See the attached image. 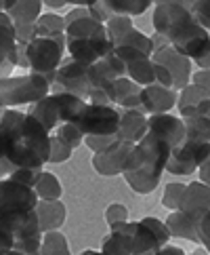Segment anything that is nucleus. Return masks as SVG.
I'll return each mask as SVG.
<instances>
[{
    "label": "nucleus",
    "mask_w": 210,
    "mask_h": 255,
    "mask_svg": "<svg viewBox=\"0 0 210 255\" xmlns=\"http://www.w3.org/2000/svg\"><path fill=\"white\" fill-rule=\"evenodd\" d=\"M0 135L4 137L6 158L15 169L42 171L49 162L51 133L27 112L4 110Z\"/></svg>",
    "instance_id": "f257e3e1"
},
{
    "label": "nucleus",
    "mask_w": 210,
    "mask_h": 255,
    "mask_svg": "<svg viewBox=\"0 0 210 255\" xmlns=\"http://www.w3.org/2000/svg\"><path fill=\"white\" fill-rule=\"evenodd\" d=\"M153 28L179 55L191 61L210 53V34L200 25L189 11V2L162 0L153 11Z\"/></svg>",
    "instance_id": "f03ea898"
},
{
    "label": "nucleus",
    "mask_w": 210,
    "mask_h": 255,
    "mask_svg": "<svg viewBox=\"0 0 210 255\" xmlns=\"http://www.w3.org/2000/svg\"><path fill=\"white\" fill-rule=\"evenodd\" d=\"M63 21H66V49L74 61L93 66L114 51L105 25L93 19L88 6H74L63 15Z\"/></svg>",
    "instance_id": "7ed1b4c3"
},
{
    "label": "nucleus",
    "mask_w": 210,
    "mask_h": 255,
    "mask_svg": "<svg viewBox=\"0 0 210 255\" xmlns=\"http://www.w3.org/2000/svg\"><path fill=\"white\" fill-rule=\"evenodd\" d=\"M170 152L172 148L166 141L147 133L139 143L133 145L129 162L122 173L126 184L137 194H151L160 184L162 173L166 171Z\"/></svg>",
    "instance_id": "20e7f679"
},
{
    "label": "nucleus",
    "mask_w": 210,
    "mask_h": 255,
    "mask_svg": "<svg viewBox=\"0 0 210 255\" xmlns=\"http://www.w3.org/2000/svg\"><path fill=\"white\" fill-rule=\"evenodd\" d=\"M63 53H66V34L61 36L36 34L27 42V61H30L32 74L47 78L49 85L53 87L55 74H57V70L63 61Z\"/></svg>",
    "instance_id": "39448f33"
},
{
    "label": "nucleus",
    "mask_w": 210,
    "mask_h": 255,
    "mask_svg": "<svg viewBox=\"0 0 210 255\" xmlns=\"http://www.w3.org/2000/svg\"><path fill=\"white\" fill-rule=\"evenodd\" d=\"M51 95V85L47 78L38 74H25V76H11L0 80V108H13L23 104H36L42 97Z\"/></svg>",
    "instance_id": "423d86ee"
},
{
    "label": "nucleus",
    "mask_w": 210,
    "mask_h": 255,
    "mask_svg": "<svg viewBox=\"0 0 210 255\" xmlns=\"http://www.w3.org/2000/svg\"><path fill=\"white\" fill-rule=\"evenodd\" d=\"M38 196L32 188H25L13 179H0V228L13 217L36 211Z\"/></svg>",
    "instance_id": "0eeeda50"
},
{
    "label": "nucleus",
    "mask_w": 210,
    "mask_h": 255,
    "mask_svg": "<svg viewBox=\"0 0 210 255\" xmlns=\"http://www.w3.org/2000/svg\"><path fill=\"white\" fill-rule=\"evenodd\" d=\"M53 95L71 93L80 99H90V83H88V66L74 59H63L55 74V83L51 87Z\"/></svg>",
    "instance_id": "6e6552de"
},
{
    "label": "nucleus",
    "mask_w": 210,
    "mask_h": 255,
    "mask_svg": "<svg viewBox=\"0 0 210 255\" xmlns=\"http://www.w3.org/2000/svg\"><path fill=\"white\" fill-rule=\"evenodd\" d=\"M170 241V232L164 222L156 217H143L135 222L133 228V255H151L158 249L166 247Z\"/></svg>",
    "instance_id": "1a4fd4ad"
},
{
    "label": "nucleus",
    "mask_w": 210,
    "mask_h": 255,
    "mask_svg": "<svg viewBox=\"0 0 210 255\" xmlns=\"http://www.w3.org/2000/svg\"><path fill=\"white\" fill-rule=\"evenodd\" d=\"M208 156H210V143L194 141L185 137L183 143L172 148L166 171L172 173V175H191L196 169H200V165Z\"/></svg>",
    "instance_id": "9d476101"
},
{
    "label": "nucleus",
    "mask_w": 210,
    "mask_h": 255,
    "mask_svg": "<svg viewBox=\"0 0 210 255\" xmlns=\"http://www.w3.org/2000/svg\"><path fill=\"white\" fill-rule=\"evenodd\" d=\"M76 127L82 131L84 137H88V135H118L120 110H116L114 106L88 104Z\"/></svg>",
    "instance_id": "9b49d317"
},
{
    "label": "nucleus",
    "mask_w": 210,
    "mask_h": 255,
    "mask_svg": "<svg viewBox=\"0 0 210 255\" xmlns=\"http://www.w3.org/2000/svg\"><path fill=\"white\" fill-rule=\"evenodd\" d=\"M151 61L168 70V74L172 76V87H175L177 93H181V91H183V89L189 85V76H191V59H187V57H183V55H179V53L172 49L168 42L153 47Z\"/></svg>",
    "instance_id": "f8f14e48"
},
{
    "label": "nucleus",
    "mask_w": 210,
    "mask_h": 255,
    "mask_svg": "<svg viewBox=\"0 0 210 255\" xmlns=\"http://www.w3.org/2000/svg\"><path fill=\"white\" fill-rule=\"evenodd\" d=\"M114 55L120 59L124 76L131 78L139 87L153 85V61L133 47H114Z\"/></svg>",
    "instance_id": "ddd939ff"
},
{
    "label": "nucleus",
    "mask_w": 210,
    "mask_h": 255,
    "mask_svg": "<svg viewBox=\"0 0 210 255\" xmlns=\"http://www.w3.org/2000/svg\"><path fill=\"white\" fill-rule=\"evenodd\" d=\"M133 145L131 141H120L116 139L107 150L99 152L93 156V167L99 175H122L124 169H126V162H129V156L133 152Z\"/></svg>",
    "instance_id": "4468645a"
},
{
    "label": "nucleus",
    "mask_w": 210,
    "mask_h": 255,
    "mask_svg": "<svg viewBox=\"0 0 210 255\" xmlns=\"http://www.w3.org/2000/svg\"><path fill=\"white\" fill-rule=\"evenodd\" d=\"M147 133L156 135V137L164 139L170 148H177L185 141L187 131H185V121L177 118L172 114H153L147 116Z\"/></svg>",
    "instance_id": "2eb2a0df"
},
{
    "label": "nucleus",
    "mask_w": 210,
    "mask_h": 255,
    "mask_svg": "<svg viewBox=\"0 0 210 255\" xmlns=\"http://www.w3.org/2000/svg\"><path fill=\"white\" fill-rule=\"evenodd\" d=\"M179 93L172 89H164L158 85H149L141 89V110L153 114H166L168 110L177 106Z\"/></svg>",
    "instance_id": "dca6fc26"
},
{
    "label": "nucleus",
    "mask_w": 210,
    "mask_h": 255,
    "mask_svg": "<svg viewBox=\"0 0 210 255\" xmlns=\"http://www.w3.org/2000/svg\"><path fill=\"white\" fill-rule=\"evenodd\" d=\"M15 25L6 13H0V80L11 78L15 68Z\"/></svg>",
    "instance_id": "f3484780"
},
{
    "label": "nucleus",
    "mask_w": 210,
    "mask_h": 255,
    "mask_svg": "<svg viewBox=\"0 0 210 255\" xmlns=\"http://www.w3.org/2000/svg\"><path fill=\"white\" fill-rule=\"evenodd\" d=\"M177 211L204 217L210 211V186L202 184V181H191V184H187L185 194L181 198V205Z\"/></svg>",
    "instance_id": "a211bd4d"
},
{
    "label": "nucleus",
    "mask_w": 210,
    "mask_h": 255,
    "mask_svg": "<svg viewBox=\"0 0 210 255\" xmlns=\"http://www.w3.org/2000/svg\"><path fill=\"white\" fill-rule=\"evenodd\" d=\"M147 131V116L143 110H120V127L116 135L120 141L139 143Z\"/></svg>",
    "instance_id": "6ab92c4d"
},
{
    "label": "nucleus",
    "mask_w": 210,
    "mask_h": 255,
    "mask_svg": "<svg viewBox=\"0 0 210 255\" xmlns=\"http://www.w3.org/2000/svg\"><path fill=\"white\" fill-rule=\"evenodd\" d=\"M133 228L135 222H126L116 228H109V234L103 239V255H133Z\"/></svg>",
    "instance_id": "aec40b11"
},
{
    "label": "nucleus",
    "mask_w": 210,
    "mask_h": 255,
    "mask_svg": "<svg viewBox=\"0 0 210 255\" xmlns=\"http://www.w3.org/2000/svg\"><path fill=\"white\" fill-rule=\"evenodd\" d=\"M200 222H202L200 215H187L183 211H172L164 224H166L170 236L185 239V241H191V243H200V236H198Z\"/></svg>",
    "instance_id": "412c9836"
},
{
    "label": "nucleus",
    "mask_w": 210,
    "mask_h": 255,
    "mask_svg": "<svg viewBox=\"0 0 210 255\" xmlns=\"http://www.w3.org/2000/svg\"><path fill=\"white\" fill-rule=\"evenodd\" d=\"M36 213H38V224L42 234L59 230L66 222V205L61 200H38L36 205Z\"/></svg>",
    "instance_id": "4be33fe9"
},
{
    "label": "nucleus",
    "mask_w": 210,
    "mask_h": 255,
    "mask_svg": "<svg viewBox=\"0 0 210 255\" xmlns=\"http://www.w3.org/2000/svg\"><path fill=\"white\" fill-rule=\"evenodd\" d=\"M141 89L131 78H118L112 91L114 106H120L122 110H141Z\"/></svg>",
    "instance_id": "5701e85b"
},
{
    "label": "nucleus",
    "mask_w": 210,
    "mask_h": 255,
    "mask_svg": "<svg viewBox=\"0 0 210 255\" xmlns=\"http://www.w3.org/2000/svg\"><path fill=\"white\" fill-rule=\"evenodd\" d=\"M53 97H55V102H57L59 123L61 125H78L80 116L84 114L88 102H84V99H80L71 93H59V95H53Z\"/></svg>",
    "instance_id": "b1692460"
},
{
    "label": "nucleus",
    "mask_w": 210,
    "mask_h": 255,
    "mask_svg": "<svg viewBox=\"0 0 210 255\" xmlns=\"http://www.w3.org/2000/svg\"><path fill=\"white\" fill-rule=\"evenodd\" d=\"M27 114L34 116L36 121H38L49 133H51L53 129H57V127L61 125V123H59L57 102H55V97H53V95H47V97H42L40 102L32 104V106H30V110H27Z\"/></svg>",
    "instance_id": "393cba45"
},
{
    "label": "nucleus",
    "mask_w": 210,
    "mask_h": 255,
    "mask_svg": "<svg viewBox=\"0 0 210 255\" xmlns=\"http://www.w3.org/2000/svg\"><path fill=\"white\" fill-rule=\"evenodd\" d=\"M42 2L40 0H15L13 6L6 11L11 17L13 25H36L38 17L42 15Z\"/></svg>",
    "instance_id": "a878e982"
},
{
    "label": "nucleus",
    "mask_w": 210,
    "mask_h": 255,
    "mask_svg": "<svg viewBox=\"0 0 210 255\" xmlns=\"http://www.w3.org/2000/svg\"><path fill=\"white\" fill-rule=\"evenodd\" d=\"M206 99H210V93L206 89L202 87H198V85H187L183 91L179 93V102H177V108H179V112H181V118H191L194 116V112L198 110V106L200 104H204Z\"/></svg>",
    "instance_id": "bb28decb"
},
{
    "label": "nucleus",
    "mask_w": 210,
    "mask_h": 255,
    "mask_svg": "<svg viewBox=\"0 0 210 255\" xmlns=\"http://www.w3.org/2000/svg\"><path fill=\"white\" fill-rule=\"evenodd\" d=\"M34 192L38 196V200H49L51 203V200H59L63 188L59 184L57 175H53L49 171H42L40 177H38V184L34 186Z\"/></svg>",
    "instance_id": "cd10ccee"
},
{
    "label": "nucleus",
    "mask_w": 210,
    "mask_h": 255,
    "mask_svg": "<svg viewBox=\"0 0 210 255\" xmlns=\"http://www.w3.org/2000/svg\"><path fill=\"white\" fill-rule=\"evenodd\" d=\"M114 47H133V49H137V51H141L143 55H147V57H151L153 55V42H151V38L149 36H145V34H141L139 30H131V32H126L120 40H118Z\"/></svg>",
    "instance_id": "c85d7f7f"
},
{
    "label": "nucleus",
    "mask_w": 210,
    "mask_h": 255,
    "mask_svg": "<svg viewBox=\"0 0 210 255\" xmlns=\"http://www.w3.org/2000/svg\"><path fill=\"white\" fill-rule=\"evenodd\" d=\"M36 34L40 36H61L66 34V21L57 13H42L36 21Z\"/></svg>",
    "instance_id": "c756f323"
},
{
    "label": "nucleus",
    "mask_w": 210,
    "mask_h": 255,
    "mask_svg": "<svg viewBox=\"0 0 210 255\" xmlns=\"http://www.w3.org/2000/svg\"><path fill=\"white\" fill-rule=\"evenodd\" d=\"M40 255H71V253H70L68 239H66V236H63L59 230L47 232V234L42 236Z\"/></svg>",
    "instance_id": "7c9ffc66"
},
{
    "label": "nucleus",
    "mask_w": 210,
    "mask_h": 255,
    "mask_svg": "<svg viewBox=\"0 0 210 255\" xmlns=\"http://www.w3.org/2000/svg\"><path fill=\"white\" fill-rule=\"evenodd\" d=\"M114 15H141L151 6L149 0H105Z\"/></svg>",
    "instance_id": "2f4dec72"
},
{
    "label": "nucleus",
    "mask_w": 210,
    "mask_h": 255,
    "mask_svg": "<svg viewBox=\"0 0 210 255\" xmlns=\"http://www.w3.org/2000/svg\"><path fill=\"white\" fill-rule=\"evenodd\" d=\"M185 131H187V139L210 143V118L206 116L185 118Z\"/></svg>",
    "instance_id": "473e14b6"
},
{
    "label": "nucleus",
    "mask_w": 210,
    "mask_h": 255,
    "mask_svg": "<svg viewBox=\"0 0 210 255\" xmlns=\"http://www.w3.org/2000/svg\"><path fill=\"white\" fill-rule=\"evenodd\" d=\"M133 28H135V25L131 21V17H126V15H114L112 19L105 23L107 38H109V42H112V44H116L126 32H131Z\"/></svg>",
    "instance_id": "72a5a7b5"
},
{
    "label": "nucleus",
    "mask_w": 210,
    "mask_h": 255,
    "mask_svg": "<svg viewBox=\"0 0 210 255\" xmlns=\"http://www.w3.org/2000/svg\"><path fill=\"white\" fill-rule=\"evenodd\" d=\"M185 188L187 184H179V181H175V184H168L166 190H164V196H162V205L168 209V211H177L179 205H181V198H183L185 194Z\"/></svg>",
    "instance_id": "f704fd0d"
},
{
    "label": "nucleus",
    "mask_w": 210,
    "mask_h": 255,
    "mask_svg": "<svg viewBox=\"0 0 210 255\" xmlns=\"http://www.w3.org/2000/svg\"><path fill=\"white\" fill-rule=\"evenodd\" d=\"M55 135H57L61 141H66L71 150L78 148V145L84 141V135H82V131L78 129L76 125H59L57 127V133H55Z\"/></svg>",
    "instance_id": "c9c22d12"
},
{
    "label": "nucleus",
    "mask_w": 210,
    "mask_h": 255,
    "mask_svg": "<svg viewBox=\"0 0 210 255\" xmlns=\"http://www.w3.org/2000/svg\"><path fill=\"white\" fill-rule=\"evenodd\" d=\"M71 156V148L61 141L57 135H51V150H49V162L53 165H59V162H66L68 158Z\"/></svg>",
    "instance_id": "e433bc0d"
},
{
    "label": "nucleus",
    "mask_w": 210,
    "mask_h": 255,
    "mask_svg": "<svg viewBox=\"0 0 210 255\" xmlns=\"http://www.w3.org/2000/svg\"><path fill=\"white\" fill-rule=\"evenodd\" d=\"M105 222H107L109 228L126 224L129 222V209H126L124 205H120V203H112L107 207V211H105Z\"/></svg>",
    "instance_id": "4c0bfd02"
},
{
    "label": "nucleus",
    "mask_w": 210,
    "mask_h": 255,
    "mask_svg": "<svg viewBox=\"0 0 210 255\" xmlns=\"http://www.w3.org/2000/svg\"><path fill=\"white\" fill-rule=\"evenodd\" d=\"M40 173L42 171H34V169H15L11 175H8V179H13L17 181V184H21L25 188H32L38 184V177H40Z\"/></svg>",
    "instance_id": "58836bf2"
},
{
    "label": "nucleus",
    "mask_w": 210,
    "mask_h": 255,
    "mask_svg": "<svg viewBox=\"0 0 210 255\" xmlns=\"http://www.w3.org/2000/svg\"><path fill=\"white\" fill-rule=\"evenodd\" d=\"M116 139H118L116 135H88V137H84V143H86L95 154H99V152L107 150Z\"/></svg>",
    "instance_id": "ea45409f"
},
{
    "label": "nucleus",
    "mask_w": 210,
    "mask_h": 255,
    "mask_svg": "<svg viewBox=\"0 0 210 255\" xmlns=\"http://www.w3.org/2000/svg\"><path fill=\"white\" fill-rule=\"evenodd\" d=\"M153 85L175 91V87H172V76L168 74V70L158 66V63H153Z\"/></svg>",
    "instance_id": "a19ab883"
},
{
    "label": "nucleus",
    "mask_w": 210,
    "mask_h": 255,
    "mask_svg": "<svg viewBox=\"0 0 210 255\" xmlns=\"http://www.w3.org/2000/svg\"><path fill=\"white\" fill-rule=\"evenodd\" d=\"M198 236H200V245H204L208 255H210V211L202 217V222H200Z\"/></svg>",
    "instance_id": "79ce46f5"
},
{
    "label": "nucleus",
    "mask_w": 210,
    "mask_h": 255,
    "mask_svg": "<svg viewBox=\"0 0 210 255\" xmlns=\"http://www.w3.org/2000/svg\"><path fill=\"white\" fill-rule=\"evenodd\" d=\"M15 68H27L30 70V61H27V44L17 42L15 47Z\"/></svg>",
    "instance_id": "37998d69"
},
{
    "label": "nucleus",
    "mask_w": 210,
    "mask_h": 255,
    "mask_svg": "<svg viewBox=\"0 0 210 255\" xmlns=\"http://www.w3.org/2000/svg\"><path fill=\"white\" fill-rule=\"evenodd\" d=\"M191 80H194V85L206 89L208 93H210V70H200V72H196V74L191 76Z\"/></svg>",
    "instance_id": "c03bdc74"
},
{
    "label": "nucleus",
    "mask_w": 210,
    "mask_h": 255,
    "mask_svg": "<svg viewBox=\"0 0 210 255\" xmlns=\"http://www.w3.org/2000/svg\"><path fill=\"white\" fill-rule=\"evenodd\" d=\"M13 245H15V239H13V236L8 234L6 230H2V228H0V253L11 251Z\"/></svg>",
    "instance_id": "a18cd8bd"
},
{
    "label": "nucleus",
    "mask_w": 210,
    "mask_h": 255,
    "mask_svg": "<svg viewBox=\"0 0 210 255\" xmlns=\"http://www.w3.org/2000/svg\"><path fill=\"white\" fill-rule=\"evenodd\" d=\"M200 181L206 186H210V156L200 165Z\"/></svg>",
    "instance_id": "49530a36"
},
{
    "label": "nucleus",
    "mask_w": 210,
    "mask_h": 255,
    "mask_svg": "<svg viewBox=\"0 0 210 255\" xmlns=\"http://www.w3.org/2000/svg\"><path fill=\"white\" fill-rule=\"evenodd\" d=\"M151 255H187V253L181 247H175V245H166V247L158 249L156 253H151Z\"/></svg>",
    "instance_id": "de8ad7c7"
},
{
    "label": "nucleus",
    "mask_w": 210,
    "mask_h": 255,
    "mask_svg": "<svg viewBox=\"0 0 210 255\" xmlns=\"http://www.w3.org/2000/svg\"><path fill=\"white\" fill-rule=\"evenodd\" d=\"M13 171H15V167L11 165V162H8V158H0V179L8 177Z\"/></svg>",
    "instance_id": "09e8293b"
},
{
    "label": "nucleus",
    "mask_w": 210,
    "mask_h": 255,
    "mask_svg": "<svg viewBox=\"0 0 210 255\" xmlns=\"http://www.w3.org/2000/svg\"><path fill=\"white\" fill-rule=\"evenodd\" d=\"M66 4H68L66 0H47V2H42V6H49V8H61Z\"/></svg>",
    "instance_id": "8fccbe9b"
},
{
    "label": "nucleus",
    "mask_w": 210,
    "mask_h": 255,
    "mask_svg": "<svg viewBox=\"0 0 210 255\" xmlns=\"http://www.w3.org/2000/svg\"><path fill=\"white\" fill-rule=\"evenodd\" d=\"M0 158H6V148H4V137L0 135Z\"/></svg>",
    "instance_id": "3c124183"
},
{
    "label": "nucleus",
    "mask_w": 210,
    "mask_h": 255,
    "mask_svg": "<svg viewBox=\"0 0 210 255\" xmlns=\"http://www.w3.org/2000/svg\"><path fill=\"white\" fill-rule=\"evenodd\" d=\"M80 255H103L101 251H82Z\"/></svg>",
    "instance_id": "603ef678"
},
{
    "label": "nucleus",
    "mask_w": 210,
    "mask_h": 255,
    "mask_svg": "<svg viewBox=\"0 0 210 255\" xmlns=\"http://www.w3.org/2000/svg\"><path fill=\"white\" fill-rule=\"evenodd\" d=\"M0 255H23V253H19V251H15V249H11V251H6V253H0Z\"/></svg>",
    "instance_id": "864d4df0"
},
{
    "label": "nucleus",
    "mask_w": 210,
    "mask_h": 255,
    "mask_svg": "<svg viewBox=\"0 0 210 255\" xmlns=\"http://www.w3.org/2000/svg\"><path fill=\"white\" fill-rule=\"evenodd\" d=\"M189 255H208L206 251H202V249H200V251H196V253H189Z\"/></svg>",
    "instance_id": "5fc2aeb1"
},
{
    "label": "nucleus",
    "mask_w": 210,
    "mask_h": 255,
    "mask_svg": "<svg viewBox=\"0 0 210 255\" xmlns=\"http://www.w3.org/2000/svg\"><path fill=\"white\" fill-rule=\"evenodd\" d=\"M2 114H4V110H2V108H0V118H2Z\"/></svg>",
    "instance_id": "6e6d98bb"
}]
</instances>
